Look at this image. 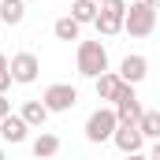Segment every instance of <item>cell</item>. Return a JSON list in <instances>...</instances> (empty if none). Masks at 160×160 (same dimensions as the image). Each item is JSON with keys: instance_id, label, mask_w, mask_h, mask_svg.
<instances>
[{"instance_id": "7", "label": "cell", "mask_w": 160, "mask_h": 160, "mask_svg": "<svg viewBox=\"0 0 160 160\" xmlns=\"http://www.w3.org/2000/svg\"><path fill=\"white\" fill-rule=\"evenodd\" d=\"M112 142H116V149H119L123 157H130V153H142L145 134L138 130V123H119V130L112 134Z\"/></svg>"}, {"instance_id": "8", "label": "cell", "mask_w": 160, "mask_h": 160, "mask_svg": "<svg viewBox=\"0 0 160 160\" xmlns=\"http://www.w3.org/2000/svg\"><path fill=\"white\" fill-rule=\"evenodd\" d=\"M116 75L123 82H130V86H138V82H145V75H149V60L142 52H130V56H123V63H119Z\"/></svg>"}, {"instance_id": "19", "label": "cell", "mask_w": 160, "mask_h": 160, "mask_svg": "<svg viewBox=\"0 0 160 160\" xmlns=\"http://www.w3.org/2000/svg\"><path fill=\"white\" fill-rule=\"evenodd\" d=\"M4 116H11V101H8V97L0 93V119H4Z\"/></svg>"}, {"instance_id": "14", "label": "cell", "mask_w": 160, "mask_h": 160, "mask_svg": "<svg viewBox=\"0 0 160 160\" xmlns=\"http://www.w3.org/2000/svg\"><path fill=\"white\" fill-rule=\"evenodd\" d=\"M93 86H97V97H101V101H116V93H119L123 78L116 75V71H104L101 78H93Z\"/></svg>"}, {"instance_id": "2", "label": "cell", "mask_w": 160, "mask_h": 160, "mask_svg": "<svg viewBox=\"0 0 160 160\" xmlns=\"http://www.w3.org/2000/svg\"><path fill=\"white\" fill-rule=\"evenodd\" d=\"M123 30L130 38H149L157 30V8H149L145 0H134L127 8V19H123Z\"/></svg>"}, {"instance_id": "18", "label": "cell", "mask_w": 160, "mask_h": 160, "mask_svg": "<svg viewBox=\"0 0 160 160\" xmlns=\"http://www.w3.org/2000/svg\"><path fill=\"white\" fill-rule=\"evenodd\" d=\"M8 86H11V60L0 52V93H8Z\"/></svg>"}, {"instance_id": "23", "label": "cell", "mask_w": 160, "mask_h": 160, "mask_svg": "<svg viewBox=\"0 0 160 160\" xmlns=\"http://www.w3.org/2000/svg\"><path fill=\"white\" fill-rule=\"evenodd\" d=\"M0 160H8V153H4V149H0Z\"/></svg>"}, {"instance_id": "11", "label": "cell", "mask_w": 160, "mask_h": 160, "mask_svg": "<svg viewBox=\"0 0 160 160\" xmlns=\"http://www.w3.org/2000/svg\"><path fill=\"white\" fill-rule=\"evenodd\" d=\"M30 153L38 160H48V157H56L60 153V134H52V130H41L38 138L30 142Z\"/></svg>"}, {"instance_id": "1", "label": "cell", "mask_w": 160, "mask_h": 160, "mask_svg": "<svg viewBox=\"0 0 160 160\" xmlns=\"http://www.w3.org/2000/svg\"><path fill=\"white\" fill-rule=\"evenodd\" d=\"M104 71H108L104 41H78V75L82 78H101Z\"/></svg>"}, {"instance_id": "9", "label": "cell", "mask_w": 160, "mask_h": 160, "mask_svg": "<svg viewBox=\"0 0 160 160\" xmlns=\"http://www.w3.org/2000/svg\"><path fill=\"white\" fill-rule=\"evenodd\" d=\"M26 134H30V127H26L22 116H4V119H0V138H4V142L19 145V142H26Z\"/></svg>"}, {"instance_id": "16", "label": "cell", "mask_w": 160, "mask_h": 160, "mask_svg": "<svg viewBox=\"0 0 160 160\" xmlns=\"http://www.w3.org/2000/svg\"><path fill=\"white\" fill-rule=\"evenodd\" d=\"M52 34H56L60 41H78L82 26L75 22V19H71V15H63V19H56V22H52Z\"/></svg>"}, {"instance_id": "13", "label": "cell", "mask_w": 160, "mask_h": 160, "mask_svg": "<svg viewBox=\"0 0 160 160\" xmlns=\"http://www.w3.org/2000/svg\"><path fill=\"white\" fill-rule=\"evenodd\" d=\"M97 11H101V4L97 0H71V19L86 26V22H97Z\"/></svg>"}, {"instance_id": "10", "label": "cell", "mask_w": 160, "mask_h": 160, "mask_svg": "<svg viewBox=\"0 0 160 160\" xmlns=\"http://www.w3.org/2000/svg\"><path fill=\"white\" fill-rule=\"evenodd\" d=\"M19 116L26 119V127H30V130H45V123H48V116H52V112H48L41 101H22Z\"/></svg>"}, {"instance_id": "3", "label": "cell", "mask_w": 160, "mask_h": 160, "mask_svg": "<svg viewBox=\"0 0 160 160\" xmlns=\"http://www.w3.org/2000/svg\"><path fill=\"white\" fill-rule=\"evenodd\" d=\"M116 130H119V116H116V108H97V112H89V119H86V142H93V145L112 142Z\"/></svg>"}, {"instance_id": "6", "label": "cell", "mask_w": 160, "mask_h": 160, "mask_svg": "<svg viewBox=\"0 0 160 160\" xmlns=\"http://www.w3.org/2000/svg\"><path fill=\"white\" fill-rule=\"evenodd\" d=\"M41 75V60L34 52H15L11 56V82H19V86H34Z\"/></svg>"}, {"instance_id": "20", "label": "cell", "mask_w": 160, "mask_h": 160, "mask_svg": "<svg viewBox=\"0 0 160 160\" xmlns=\"http://www.w3.org/2000/svg\"><path fill=\"white\" fill-rule=\"evenodd\" d=\"M149 160H160V142H153V149H149Z\"/></svg>"}, {"instance_id": "22", "label": "cell", "mask_w": 160, "mask_h": 160, "mask_svg": "<svg viewBox=\"0 0 160 160\" xmlns=\"http://www.w3.org/2000/svg\"><path fill=\"white\" fill-rule=\"evenodd\" d=\"M145 4H149V8H160V0H145Z\"/></svg>"}, {"instance_id": "15", "label": "cell", "mask_w": 160, "mask_h": 160, "mask_svg": "<svg viewBox=\"0 0 160 160\" xmlns=\"http://www.w3.org/2000/svg\"><path fill=\"white\" fill-rule=\"evenodd\" d=\"M112 108H116L119 123H138V119H142V112H145L138 97H127V101H119V104H112Z\"/></svg>"}, {"instance_id": "12", "label": "cell", "mask_w": 160, "mask_h": 160, "mask_svg": "<svg viewBox=\"0 0 160 160\" xmlns=\"http://www.w3.org/2000/svg\"><path fill=\"white\" fill-rule=\"evenodd\" d=\"M22 19H26V0H0V22L22 26Z\"/></svg>"}, {"instance_id": "21", "label": "cell", "mask_w": 160, "mask_h": 160, "mask_svg": "<svg viewBox=\"0 0 160 160\" xmlns=\"http://www.w3.org/2000/svg\"><path fill=\"white\" fill-rule=\"evenodd\" d=\"M123 160H149V153H130V157H123Z\"/></svg>"}, {"instance_id": "25", "label": "cell", "mask_w": 160, "mask_h": 160, "mask_svg": "<svg viewBox=\"0 0 160 160\" xmlns=\"http://www.w3.org/2000/svg\"><path fill=\"white\" fill-rule=\"evenodd\" d=\"M97 4H104V0H97Z\"/></svg>"}, {"instance_id": "24", "label": "cell", "mask_w": 160, "mask_h": 160, "mask_svg": "<svg viewBox=\"0 0 160 160\" xmlns=\"http://www.w3.org/2000/svg\"><path fill=\"white\" fill-rule=\"evenodd\" d=\"M127 4H134V0H127Z\"/></svg>"}, {"instance_id": "5", "label": "cell", "mask_w": 160, "mask_h": 160, "mask_svg": "<svg viewBox=\"0 0 160 160\" xmlns=\"http://www.w3.org/2000/svg\"><path fill=\"white\" fill-rule=\"evenodd\" d=\"M41 104H45L48 112H71V108L78 104V89L67 86V82H52V86L41 93Z\"/></svg>"}, {"instance_id": "17", "label": "cell", "mask_w": 160, "mask_h": 160, "mask_svg": "<svg viewBox=\"0 0 160 160\" xmlns=\"http://www.w3.org/2000/svg\"><path fill=\"white\" fill-rule=\"evenodd\" d=\"M138 130H142L145 138L160 142V112H142V119H138Z\"/></svg>"}, {"instance_id": "4", "label": "cell", "mask_w": 160, "mask_h": 160, "mask_svg": "<svg viewBox=\"0 0 160 160\" xmlns=\"http://www.w3.org/2000/svg\"><path fill=\"white\" fill-rule=\"evenodd\" d=\"M127 0H104L101 4V11H97V34H104V38H112V34H119L123 30V19H127Z\"/></svg>"}]
</instances>
